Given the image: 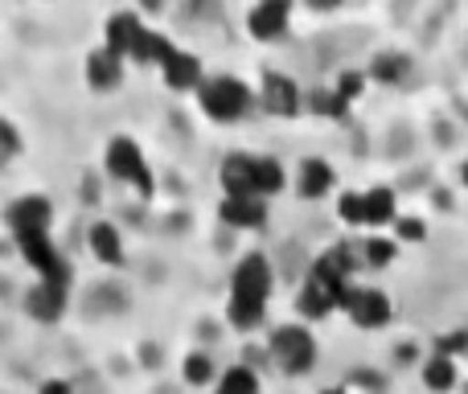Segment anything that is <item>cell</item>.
<instances>
[{
    "label": "cell",
    "mask_w": 468,
    "mask_h": 394,
    "mask_svg": "<svg viewBox=\"0 0 468 394\" xmlns=\"http://www.w3.org/2000/svg\"><path fill=\"white\" fill-rule=\"evenodd\" d=\"M267 296H271V267L263 255H247L230 272V304L227 316L234 329H255L267 313Z\"/></svg>",
    "instance_id": "cell-1"
},
{
    "label": "cell",
    "mask_w": 468,
    "mask_h": 394,
    "mask_svg": "<svg viewBox=\"0 0 468 394\" xmlns=\"http://www.w3.org/2000/svg\"><path fill=\"white\" fill-rule=\"evenodd\" d=\"M250 103H255L250 87L242 79H234V74H210V79L197 87V107H202L214 123L242 120V115L250 112Z\"/></svg>",
    "instance_id": "cell-2"
},
{
    "label": "cell",
    "mask_w": 468,
    "mask_h": 394,
    "mask_svg": "<svg viewBox=\"0 0 468 394\" xmlns=\"http://www.w3.org/2000/svg\"><path fill=\"white\" fill-rule=\"evenodd\" d=\"M103 165H107V177L112 181L136 189L140 197H153V169H148V161H144V148H140L132 136H112L107 140Z\"/></svg>",
    "instance_id": "cell-3"
},
{
    "label": "cell",
    "mask_w": 468,
    "mask_h": 394,
    "mask_svg": "<svg viewBox=\"0 0 468 394\" xmlns=\"http://www.w3.org/2000/svg\"><path fill=\"white\" fill-rule=\"evenodd\" d=\"M271 357L280 362V370L288 374H308L316 362V341L308 329H300V325H280V329L271 333Z\"/></svg>",
    "instance_id": "cell-4"
},
{
    "label": "cell",
    "mask_w": 468,
    "mask_h": 394,
    "mask_svg": "<svg viewBox=\"0 0 468 394\" xmlns=\"http://www.w3.org/2000/svg\"><path fill=\"white\" fill-rule=\"evenodd\" d=\"M16 247H21V255L33 263V272H37L41 283H62L66 288L70 272H66V259L58 255L49 234H16Z\"/></svg>",
    "instance_id": "cell-5"
},
{
    "label": "cell",
    "mask_w": 468,
    "mask_h": 394,
    "mask_svg": "<svg viewBox=\"0 0 468 394\" xmlns=\"http://www.w3.org/2000/svg\"><path fill=\"white\" fill-rule=\"evenodd\" d=\"M346 288L349 283H337L329 280V275H321L313 267V275L304 280V288H300V313L308 316V321H321V316H329L333 308H341V300H346Z\"/></svg>",
    "instance_id": "cell-6"
},
{
    "label": "cell",
    "mask_w": 468,
    "mask_h": 394,
    "mask_svg": "<svg viewBox=\"0 0 468 394\" xmlns=\"http://www.w3.org/2000/svg\"><path fill=\"white\" fill-rule=\"evenodd\" d=\"M341 308H346V313L354 316V325H362V329H382V325L390 321V300L374 288H346Z\"/></svg>",
    "instance_id": "cell-7"
},
{
    "label": "cell",
    "mask_w": 468,
    "mask_h": 394,
    "mask_svg": "<svg viewBox=\"0 0 468 394\" xmlns=\"http://www.w3.org/2000/svg\"><path fill=\"white\" fill-rule=\"evenodd\" d=\"M54 222V206L41 194H25L8 206V230L13 234H49Z\"/></svg>",
    "instance_id": "cell-8"
},
{
    "label": "cell",
    "mask_w": 468,
    "mask_h": 394,
    "mask_svg": "<svg viewBox=\"0 0 468 394\" xmlns=\"http://www.w3.org/2000/svg\"><path fill=\"white\" fill-rule=\"evenodd\" d=\"M161 79L169 91H197L206 82L202 58L189 54V49H173V54L161 62Z\"/></svg>",
    "instance_id": "cell-9"
},
{
    "label": "cell",
    "mask_w": 468,
    "mask_h": 394,
    "mask_svg": "<svg viewBox=\"0 0 468 394\" xmlns=\"http://www.w3.org/2000/svg\"><path fill=\"white\" fill-rule=\"evenodd\" d=\"M123 66H128V62H123L120 54H112L107 46L90 49V54H87V87L99 91V95L115 91L123 82Z\"/></svg>",
    "instance_id": "cell-10"
},
{
    "label": "cell",
    "mask_w": 468,
    "mask_h": 394,
    "mask_svg": "<svg viewBox=\"0 0 468 394\" xmlns=\"http://www.w3.org/2000/svg\"><path fill=\"white\" fill-rule=\"evenodd\" d=\"M218 181L227 197H255V153H227Z\"/></svg>",
    "instance_id": "cell-11"
},
{
    "label": "cell",
    "mask_w": 468,
    "mask_h": 394,
    "mask_svg": "<svg viewBox=\"0 0 468 394\" xmlns=\"http://www.w3.org/2000/svg\"><path fill=\"white\" fill-rule=\"evenodd\" d=\"M103 33H107L103 46L112 49V54H120L123 62H128V54H132V46H136V37L144 33V21H140V13H132V8H120V13L107 16Z\"/></svg>",
    "instance_id": "cell-12"
},
{
    "label": "cell",
    "mask_w": 468,
    "mask_h": 394,
    "mask_svg": "<svg viewBox=\"0 0 468 394\" xmlns=\"http://www.w3.org/2000/svg\"><path fill=\"white\" fill-rule=\"evenodd\" d=\"M288 13L292 8L283 0H267V5H255L247 16V29L255 41H280L288 33Z\"/></svg>",
    "instance_id": "cell-13"
},
{
    "label": "cell",
    "mask_w": 468,
    "mask_h": 394,
    "mask_svg": "<svg viewBox=\"0 0 468 394\" xmlns=\"http://www.w3.org/2000/svg\"><path fill=\"white\" fill-rule=\"evenodd\" d=\"M259 103L271 115H296L300 112V87L288 74H263V91H259Z\"/></svg>",
    "instance_id": "cell-14"
},
{
    "label": "cell",
    "mask_w": 468,
    "mask_h": 394,
    "mask_svg": "<svg viewBox=\"0 0 468 394\" xmlns=\"http://www.w3.org/2000/svg\"><path fill=\"white\" fill-rule=\"evenodd\" d=\"M87 247L103 267H123V234L115 222H90Z\"/></svg>",
    "instance_id": "cell-15"
},
{
    "label": "cell",
    "mask_w": 468,
    "mask_h": 394,
    "mask_svg": "<svg viewBox=\"0 0 468 394\" xmlns=\"http://www.w3.org/2000/svg\"><path fill=\"white\" fill-rule=\"evenodd\" d=\"M66 308V288L62 283H33L29 296H25V313L33 316V321H58Z\"/></svg>",
    "instance_id": "cell-16"
},
{
    "label": "cell",
    "mask_w": 468,
    "mask_h": 394,
    "mask_svg": "<svg viewBox=\"0 0 468 394\" xmlns=\"http://www.w3.org/2000/svg\"><path fill=\"white\" fill-rule=\"evenodd\" d=\"M267 218V201L263 197H227L222 201V222L234 230H255Z\"/></svg>",
    "instance_id": "cell-17"
},
{
    "label": "cell",
    "mask_w": 468,
    "mask_h": 394,
    "mask_svg": "<svg viewBox=\"0 0 468 394\" xmlns=\"http://www.w3.org/2000/svg\"><path fill=\"white\" fill-rule=\"evenodd\" d=\"M296 186H300V197H308V201L324 197L333 189V169L324 161H304V165H300Z\"/></svg>",
    "instance_id": "cell-18"
},
{
    "label": "cell",
    "mask_w": 468,
    "mask_h": 394,
    "mask_svg": "<svg viewBox=\"0 0 468 394\" xmlns=\"http://www.w3.org/2000/svg\"><path fill=\"white\" fill-rule=\"evenodd\" d=\"M283 189V169L275 156H255V197H275Z\"/></svg>",
    "instance_id": "cell-19"
},
{
    "label": "cell",
    "mask_w": 468,
    "mask_h": 394,
    "mask_svg": "<svg viewBox=\"0 0 468 394\" xmlns=\"http://www.w3.org/2000/svg\"><path fill=\"white\" fill-rule=\"evenodd\" d=\"M366 197V226H382L395 218V194L390 189H370Z\"/></svg>",
    "instance_id": "cell-20"
},
{
    "label": "cell",
    "mask_w": 468,
    "mask_h": 394,
    "mask_svg": "<svg viewBox=\"0 0 468 394\" xmlns=\"http://www.w3.org/2000/svg\"><path fill=\"white\" fill-rule=\"evenodd\" d=\"M214 394H259V378L247 370V366H234V370H227L218 378Z\"/></svg>",
    "instance_id": "cell-21"
},
{
    "label": "cell",
    "mask_w": 468,
    "mask_h": 394,
    "mask_svg": "<svg viewBox=\"0 0 468 394\" xmlns=\"http://www.w3.org/2000/svg\"><path fill=\"white\" fill-rule=\"evenodd\" d=\"M423 382H428L431 390H448L456 382V362L448 354H436L428 362V370H423Z\"/></svg>",
    "instance_id": "cell-22"
},
{
    "label": "cell",
    "mask_w": 468,
    "mask_h": 394,
    "mask_svg": "<svg viewBox=\"0 0 468 394\" xmlns=\"http://www.w3.org/2000/svg\"><path fill=\"white\" fill-rule=\"evenodd\" d=\"M407 66H411V62H407L403 54H378L370 70H374V79H382V82H399L407 74Z\"/></svg>",
    "instance_id": "cell-23"
},
{
    "label": "cell",
    "mask_w": 468,
    "mask_h": 394,
    "mask_svg": "<svg viewBox=\"0 0 468 394\" xmlns=\"http://www.w3.org/2000/svg\"><path fill=\"white\" fill-rule=\"evenodd\" d=\"M181 374H186L189 387H206V382L214 378V362L206 354H189L186 366H181Z\"/></svg>",
    "instance_id": "cell-24"
},
{
    "label": "cell",
    "mask_w": 468,
    "mask_h": 394,
    "mask_svg": "<svg viewBox=\"0 0 468 394\" xmlns=\"http://www.w3.org/2000/svg\"><path fill=\"white\" fill-rule=\"evenodd\" d=\"M308 107H313L316 115H333V120H337V115H346L349 103H341L337 91H313V95H308Z\"/></svg>",
    "instance_id": "cell-25"
},
{
    "label": "cell",
    "mask_w": 468,
    "mask_h": 394,
    "mask_svg": "<svg viewBox=\"0 0 468 394\" xmlns=\"http://www.w3.org/2000/svg\"><path fill=\"white\" fill-rule=\"evenodd\" d=\"M337 214L346 218L349 226H366V197H362V194H341Z\"/></svg>",
    "instance_id": "cell-26"
},
{
    "label": "cell",
    "mask_w": 468,
    "mask_h": 394,
    "mask_svg": "<svg viewBox=\"0 0 468 394\" xmlns=\"http://www.w3.org/2000/svg\"><path fill=\"white\" fill-rule=\"evenodd\" d=\"M16 153H21V132H16L8 120H0V169H5Z\"/></svg>",
    "instance_id": "cell-27"
},
{
    "label": "cell",
    "mask_w": 468,
    "mask_h": 394,
    "mask_svg": "<svg viewBox=\"0 0 468 394\" xmlns=\"http://www.w3.org/2000/svg\"><path fill=\"white\" fill-rule=\"evenodd\" d=\"M362 255H366V263L370 267H387L390 259H395V242H387V239H370L362 247Z\"/></svg>",
    "instance_id": "cell-28"
},
{
    "label": "cell",
    "mask_w": 468,
    "mask_h": 394,
    "mask_svg": "<svg viewBox=\"0 0 468 394\" xmlns=\"http://www.w3.org/2000/svg\"><path fill=\"white\" fill-rule=\"evenodd\" d=\"M333 91H337V95H341V103H349V99H357V95H362V74H357V70H346V74H341V79H337V87H333Z\"/></svg>",
    "instance_id": "cell-29"
},
{
    "label": "cell",
    "mask_w": 468,
    "mask_h": 394,
    "mask_svg": "<svg viewBox=\"0 0 468 394\" xmlns=\"http://www.w3.org/2000/svg\"><path fill=\"white\" fill-rule=\"evenodd\" d=\"M399 234H403V239H423V222L420 218H403V222H399Z\"/></svg>",
    "instance_id": "cell-30"
},
{
    "label": "cell",
    "mask_w": 468,
    "mask_h": 394,
    "mask_svg": "<svg viewBox=\"0 0 468 394\" xmlns=\"http://www.w3.org/2000/svg\"><path fill=\"white\" fill-rule=\"evenodd\" d=\"M37 394H74V387L70 382H62V378H49V382H41Z\"/></svg>",
    "instance_id": "cell-31"
},
{
    "label": "cell",
    "mask_w": 468,
    "mask_h": 394,
    "mask_svg": "<svg viewBox=\"0 0 468 394\" xmlns=\"http://www.w3.org/2000/svg\"><path fill=\"white\" fill-rule=\"evenodd\" d=\"M464 181H468V165H464Z\"/></svg>",
    "instance_id": "cell-32"
},
{
    "label": "cell",
    "mask_w": 468,
    "mask_h": 394,
    "mask_svg": "<svg viewBox=\"0 0 468 394\" xmlns=\"http://www.w3.org/2000/svg\"><path fill=\"white\" fill-rule=\"evenodd\" d=\"M329 394H341V390H329Z\"/></svg>",
    "instance_id": "cell-33"
}]
</instances>
